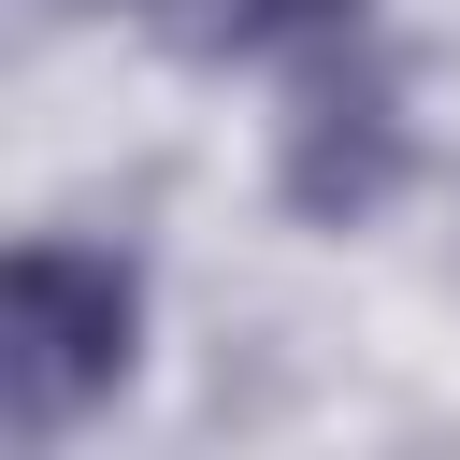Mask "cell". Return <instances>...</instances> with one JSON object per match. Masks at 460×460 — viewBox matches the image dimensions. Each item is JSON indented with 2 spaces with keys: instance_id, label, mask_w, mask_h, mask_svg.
<instances>
[{
  "instance_id": "6da1fadb",
  "label": "cell",
  "mask_w": 460,
  "mask_h": 460,
  "mask_svg": "<svg viewBox=\"0 0 460 460\" xmlns=\"http://www.w3.org/2000/svg\"><path fill=\"white\" fill-rule=\"evenodd\" d=\"M144 359V273L86 230H29L0 273V374H14V431H72L86 402H115Z\"/></svg>"
},
{
  "instance_id": "7a4b0ae2",
  "label": "cell",
  "mask_w": 460,
  "mask_h": 460,
  "mask_svg": "<svg viewBox=\"0 0 460 460\" xmlns=\"http://www.w3.org/2000/svg\"><path fill=\"white\" fill-rule=\"evenodd\" d=\"M417 172V115H402V72L331 43L302 86H288V129H273V187L316 216V230H374Z\"/></svg>"
},
{
  "instance_id": "3957f363",
  "label": "cell",
  "mask_w": 460,
  "mask_h": 460,
  "mask_svg": "<svg viewBox=\"0 0 460 460\" xmlns=\"http://www.w3.org/2000/svg\"><path fill=\"white\" fill-rule=\"evenodd\" d=\"M129 14H158L172 43H288V29H345V0H129Z\"/></svg>"
}]
</instances>
